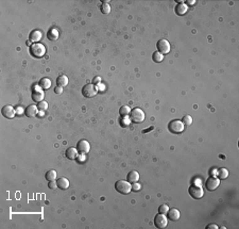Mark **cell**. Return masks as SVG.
<instances>
[{
  "label": "cell",
  "instance_id": "cell-5",
  "mask_svg": "<svg viewBox=\"0 0 239 229\" xmlns=\"http://www.w3.org/2000/svg\"><path fill=\"white\" fill-rule=\"evenodd\" d=\"M97 93H98L97 86L93 83L86 84V85H84L83 89H82V95L86 97V98H91V97H94Z\"/></svg>",
  "mask_w": 239,
  "mask_h": 229
},
{
  "label": "cell",
  "instance_id": "cell-21",
  "mask_svg": "<svg viewBox=\"0 0 239 229\" xmlns=\"http://www.w3.org/2000/svg\"><path fill=\"white\" fill-rule=\"evenodd\" d=\"M47 37L50 41H56L59 39V31L55 28H52L47 32Z\"/></svg>",
  "mask_w": 239,
  "mask_h": 229
},
{
  "label": "cell",
  "instance_id": "cell-24",
  "mask_svg": "<svg viewBox=\"0 0 239 229\" xmlns=\"http://www.w3.org/2000/svg\"><path fill=\"white\" fill-rule=\"evenodd\" d=\"M152 60L155 63H161L162 61L164 60V54H162L161 52L156 51L152 54Z\"/></svg>",
  "mask_w": 239,
  "mask_h": 229
},
{
  "label": "cell",
  "instance_id": "cell-3",
  "mask_svg": "<svg viewBox=\"0 0 239 229\" xmlns=\"http://www.w3.org/2000/svg\"><path fill=\"white\" fill-rule=\"evenodd\" d=\"M168 129L171 133L174 134H179L184 131V124L182 123V121H171L170 123L168 124Z\"/></svg>",
  "mask_w": 239,
  "mask_h": 229
},
{
  "label": "cell",
  "instance_id": "cell-39",
  "mask_svg": "<svg viewBox=\"0 0 239 229\" xmlns=\"http://www.w3.org/2000/svg\"><path fill=\"white\" fill-rule=\"evenodd\" d=\"M206 228L207 229H218V226L216 225V224H210V225H208Z\"/></svg>",
  "mask_w": 239,
  "mask_h": 229
},
{
  "label": "cell",
  "instance_id": "cell-2",
  "mask_svg": "<svg viewBox=\"0 0 239 229\" xmlns=\"http://www.w3.org/2000/svg\"><path fill=\"white\" fill-rule=\"evenodd\" d=\"M115 189L117 192H119L121 194H129L132 190V185L129 181L119 180L115 183Z\"/></svg>",
  "mask_w": 239,
  "mask_h": 229
},
{
  "label": "cell",
  "instance_id": "cell-6",
  "mask_svg": "<svg viewBox=\"0 0 239 229\" xmlns=\"http://www.w3.org/2000/svg\"><path fill=\"white\" fill-rule=\"evenodd\" d=\"M188 193H189V195H190L193 198H195V199H200V198H202L203 194H204L203 189L201 188L200 185H191L189 186Z\"/></svg>",
  "mask_w": 239,
  "mask_h": 229
},
{
  "label": "cell",
  "instance_id": "cell-36",
  "mask_svg": "<svg viewBox=\"0 0 239 229\" xmlns=\"http://www.w3.org/2000/svg\"><path fill=\"white\" fill-rule=\"evenodd\" d=\"M54 92H55V94H61L62 92H63V88H61V86H56V88L54 89Z\"/></svg>",
  "mask_w": 239,
  "mask_h": 229
},
{
  "label": "cell",
  "instance_id": "cell-40",
  "mask_svg": "<svg viewBox=\"0 0 239 229\" xmlns=\"http://www.w3.org/2000/svg\"><path fill=\"white\" fill-rule=\"evenodd\" d=\"M38 116H41V117H43V116H44V111H41V112H39Z\"/></svg>",
  "mask_w": 239,
  "mask_h": 229
},
{
  "label": "cell",
  "instance_id": "cell-4",
  "mask_svg": "<svg viewBox=\"0 0 239 229\" xmlns=\"http://www.w3.org/2000/svg\"><path fill=\"white\" fill-rule=\"evenodd\" d=\"M145 117H146V115H145V113H144V111L138 108L133 109L130 113V118L132 121H134V123H141V121H145Z\"/></svg>",
  "mask_w": 239,
  "mask_h": 229
},
{
  "label": "cell",
  "instance_id": "cell-8",
  "mask_svg": "<svg viewBox=\"0 0 239 229\" xmlns=\"http://www.w3.org/2000/svg\"><path fill=\"white\" fill-rule=\"evenodd\" d=\"M167 224H168V220H167L165 214L159 213V214L155 215V218H154V225L157 228H165Z\"/></svg>",
  "mask_w": 239,
  "mask_h": 229
},
{
  "label": "cell",
  "instance_id": "cell-30",
  "mask_svg": "<svg viewBox=\"0 0 239 229\" xmlns=\"http://www.w3.org/2000/svg\"><path fill=\"white\" fill-rule=\"evenodd\" d=\"M37 108H38L41 111H45V110L48 109V103H47L45 100H43V101H41V103H38V104H37Z\"/></svg>",
  "mask_w": 239,
  "mask_h": 229
},
{
  "label": "cell",
  "instance_id": "cell-9",
  "mask_svg": "<svg viewBox=\"0 0 239 229\" xmlns=\"http://www.w3.org/2000/svg\"><path fill=\"white\" fill-rule=\"evenodd\" d=\"M77 149H78V151L81 155H86L91 150V145H89V143L86 140H81L78 142Z\"/></svg>",
  "mask_w": 239,
  "mask_h": 229
},
{
  "label": "cell",
  "instance_id": "cell-18",
  "mask_svg": "<svg viewBox=\"0 0 239 229\" xmlns=\"http://www.w3.org/2000/svg\"><path fill=\"white\" fill-rule=\"evenodd\" d=\"M78 153H79L78 149L73 148V147H70V148H68L66 150L65 155H66V158L70 159V160H74V159H77V157H78Z\"/></svg>",
  "mask_w": 239,
  "mask_h": 229
},
{
  "label": "cell",
  "instance_id": "cell-26",
  "mask_svg": "<svg viewBox=\"0 0 239 229\" xmlns=\"http://www.w3.org/2000/svg\"><path fill=\"white\" fill-rule=\"evenodd\" d=\"M131 118L129 116H121V118H119V123L122 127H128L131 124Z\"/></svg>",
  "mask_w": 239,
  "mask_h": 229
},
{
  "label": "cell",
  "instance_id": "cell-13",
  "mask_svg": "<svg viewBox=\"0 0 239 229\" xmlns=\"http://www.w3.org/2000/svg\"><path fill=\"white\" fill-rule=\"evenodd\" d=\"M29 39L30 42H32L33 44L38 43L42 39V32L39 30H32L29 34Z\"/></svg>",
  "mask_w": 239,
  "mask_h": 229
},
{
  "label": "cell",
  "instance_id": "cell-33",
  "mask_svg": "<svg viewBox=\"0 0 239 229\" xmlns=\"http://www.w3.org/2000/svg\"><path fill=\"white\" fill-rule=\"evenodd\" d=\"M101 78L100 77H96V78L93 79V84H95V85H98L99 83H101Z\"/></svg>",
  "mask_w": 239,
  "mask_h": 229
},
{
  "label": "cell",
  "instance_id": "cell-23",
  "mask_svg": "<svg viewBox=\"0 0 239 229\" xmlns=\"http://www.w3.org/2000/svg\"><path fill=\"white\" fill-rule=\"evenodd\" d=\"M45 178H46L48 181H54L56 178V172L53 170L48 171L46 173V175H45Z\"/></svg>",
  "mask_w": 239,
  "mask_h": 229
},
{
  "label": "cell",
  "instance_id": "cell-7",
  "mask_svg": "<svg viewBox=\"0 0 239 229\" xmlns=\"http://www.w3.org/2000/svg\"><path fill=\"white\" fill-rule=\"evenodd\" d=\"M156 47H157L158 52H161L162 54H167L171 49L170 43H169V42L165 39H159V41L157 42V44H156Z\"/></svg>",
  "mask_w": 239,
  "mask_h": 229
},
{
  "label": "cell",
  "instance_id": "cell-34",
  "mask_svg": "<svg viewBox=\"0 0 239 229\" xmlns=\"http://www.w3.org/2000/svg\"><path fill=\"white\" fill-rule=\"evenodd\" d=\"M97 89H98V92H103L104 89H105V86H104V84L99 83L98 85H97Z\"/></svg>",
  "mask_w": 239,
  "mask_h": 229
},
{
  "label": "cell",
  "instance_id": "cell-27",
  "mask_svg": "<svg viewBox=\"0 0 239 229\" xmlns=\"http://www.w3.org/2000/svg\"><path fill=\"white\" fill-rule=\"evenodd\" d=\"M217 176L219 179H225L228 178V172L226 168H220V170H218L217 172Z\"/></svg>",
  "mask_w": 239,
  "mask_h": 229
},
{
  "label": "cell",
  "instance_id": "cell-22",
  "mask_svg": "<svg viewBox=\"0 0 239 229\" xmlns=\"http://www.w3.org/2000/svg\"><path fill=\"white\" fill-rule=\"evenodd\" d=\"M56 84H58V86H61V88L66 86L67 84H68V78H67V76H65V75H61V76L56 79Z\"/></svg>",
  "mask_w": 239,
  "mask_h": 229
},
{
  "label": "cell",
  "instance_id": "cell-14",
  "mask_svg": "<svg viewBox=\"0 0 239 229\" xmlns=\"http://www.w3.org/2000/svg\"><path fill=\"white\" fill-rule=\"evenodd\" d=\"M37 111H38V108L34 106V104H31V106L27 107V109L24 110V114L28 117H34V116L37 115Z\"/></svg>",
  "mask_w": 239,
  "mask_h": 229
},
{
  "label": "cell",
  "instance_id": "cell-10",
  "mask_svg": "<svg viewBox=\"0 0 239 229\" xmlns=\"http://www.w3.org/2000/svg\"><path fill=\"white\" fill-rule=\"evenodd\" d=\"M219 185H220V181H219V179L216 177H210L205 182V186H206V190L207 191L216 190V189L219 186Z\"/></svg>",
  "mask_w": 239,
  "mask_h": 229
},
{
  "label": "cell",
  "instance_id": "cell-31",
  "mask_svg": "<svg viewBox=\"0 0 239 229\" xmlns=\"http://www.w3.org/2000/svg\"><path fill=\"white\" fill-rule=\"evenodd\" d=\"M158 211H159V213H162V214H166V213H168V211H169V207L167 205H162V206H159Z\"/></svg>",
  "mask_w": 239,
  "mask_h": 229
},
{
  "label": "cell",
  "instance_id": "cell-1",
  "mask_svg": "<svg viewBox=\"0 0 239 229\" xmlns=\"http://www.w3.org/2000/svg\"><path fill=\"white\" fill-rule=\"evenodd\" d=\"M45 53H46V48L43 44L35 43L30 46V54L31 56L35 57V58H42L45 56Z\"/></svg>",
  "mask_w": 239,
  "mask_h": 229
},
{
  "label": "cell",
  "instance_id": "cell-15",
  "mask_svg": "<svg viewBox=\"0 0 239 229\" xmlns=\"http://www.w3.org/2000/svg\"><path fill=\"white\" fill-rule=\"evenodd\" d=\"M168 218H169V220H171V221H178L179 218H180V216H181V213H180V211L178 210V209H175V208H172V209H170V210L168 211Z\"/></svg>",
  "mask_w": 239,
  "mask_h": 229
},
{
  "label": "cell",
  "instance_id": "cell-11",
  "mask_svg": "<svg viewBox=\"0 0 239 229\" xmlns=\"http://www.w3.org/2000/svg\"><path fill=\"white\" fill-rule=\"evenodd\" d=\"M44 97H45V94H44V91L39 86H35L33 89V93H32V99L36 103H41V101L44 100Z\"/></svg>",
  "mask_w": 239,
  "mask_h": 229
},
{
  "label": "cell",
  "instance_id": "cell-17",
  "mask_svg": "<svg viewBox=\"0 0 239 229\" xmlns=\"http://www.w3.org/2000/svg\"><path fill=\"white\" fill-rule=\"evenodd\" d=\"M56 183H58V188H60L61 190H66V189L69 188V180L65 177L59 178Z\"/></svg>",
  "mask_w": 239,
  "mask_h": 229
},
{
  "label": "cell",
  "instance_id": "cell-19",
  "mask_svg": "<svg viewBox=\"0 0 239 229\" xmlns=\"http://www.w3.org/2000/svg\"><path fill=\"white\" fill-rule=\"evenodd\" d=\"M51 84H52V82L49 78H43L41 81H39L38 86L42 89H48L51 88Z\"/></svg>",
  "mask_w": 239,
  "mask_h": 229
},
{
  "label": "cell",
  "instance_id": "cell-16",
  "mask_svg": "<svg viewBox=\"0 0 239 229\" xmlns=\"http://www.w3.org/2000/svg\"><path fill=\"white\" fill-rule=\"evenodd\" d=\"M187 10H188V7L185 4V2H181V3L176 4L174 11H175V13L178 15H184L187 12Z\"/></svg>",
  "mask_w": 239,
  "mask_h": 229
},
{
  "label": "cell",
  "instance_id": "cell-12",
  "mask_svg": "<svg viewBox=\"0 0 239 229\" xmlns=\"http://www.w3.org/2000/svg\"><path fill=\"white\" fill-rule=\"evenodd\" d=\"M1 114L4 116L6 118H9V119H12L15 116L16 112H15V109L13 107L11 106H4L1 110Z\"/></svg>",
  "mask_w": 239,
  "mask_h": 229
},
{
  "label": "cell",
  "instance_id": "cell-32",
  "mask_svg": "<svg viewBox=\"0 0 239 229\" xmlns=\"http://www.w3.org/2000/svg\"><path fill=\"white\" fill-rule=\"evenodd\" d=\"M48 186H49V189H51V190H54V189L58 188V183H56L55 181H49Z\"/></svg>",
  "mask_w": 239,
  "mask_h": 229
},
{
  "label": "cell",
  "instance_id": "cell-25",
  "mask_svg": "<svg viewBox=\"0 0 239 229\" xmlns=\"http://www.w3.org/2000/svg\"><path fill=\"white\" fill-rule=\"evenodd\" d=\"M131 113V109L130 107L128 106H122L120 108V110H119V114H120L121 116H129Z\"/></svg>",
  "mask_w": 239,
  "mask_h": 229
},
{
  "label": "cell",
  "instance_id": "cell-38",
  "mask_svg": "<svg viewBox=\"0 0 239 229\" xmlns=\"http://www.w3.org/2000/svg\"><path fill=\"white\" fill-rule=\"evenodd\" d=\"M196 3V0H187V1L185 2V4L186 6H193V4Z\"/></svg>",
  "mask_w": 239,
  "mask_h": 229
},
{
  "label": "cell",
  "instance_id": "cell-37",
  "mask_svg": "<svg viewBox=\"0 0 239 229\" xmlns=\"http://www.w3.org/2000/svg\"><path fill=\"white\" fill-rule=\"evenodd\" d=\"M15 112H16L18 115H20V114L24 113V109L21 108V107H18V108H16V110H15Z\"/></svg>",
  "mask_w": 239,
  "mask_h": 229
},
{
  "label": "cell",
  "instance_id": "cell-35",
  "mask_svg": "<svg viewBox=\"0 0 239 229\" xmlns=\"http://www.w3.org/2000/svg\"><path fill=\"white\" fill-rule=\"evenodd\" d=\"M132 189H133L134 191H138V190H140V185H139V183H137V182L133 183V186H132Z\"/></svg>",
  "mask_w": 239,
  "mask_h": 229
},
{
  "label": "cell",
  "instance_id": "cell-29",
  "mask_svg": "<svg viewBox=\"0 0 239 229\" xmlns=\"http://www.w3.org/2000/svg\"><path fill=\"white\" fill-rule=\"evenodd\" d=\"M182 123H183L184 125H187V126L191 125V124H193V117H191L190 115H185L183 117V119H182Z\"/></svg>",
  "mask_w": 239,
  "mask_h": 229
},
{
  "label": "cell",
  "instance_id": "cell-20",
  "mask_svg": "<svg viewBox=\"0 0 239 229\" xmlns=\"http://www.w3.org/2000/svg\"><path fill=\"white\" fill-rule=\"evenodd\" d=\"M139 179V174L136 171H132L128 174V181L130 183H135L137 182Z\"/></svg>",
  "mask_w": 239,
  "mask_h": 229
},
{
  "label": "cell",
  "instance_id": "cell-28",
  "mask_svg": "<svg viewBox=\"0 0 239 229\" xmlns=\"http://www.w3.org/2000/svg\"><path fill=\"white\" fill-rule=\"evenodd\" d=\"M101 12L103 14H108L111 12V6L108 3V2H104V3L101 4Z\"/></svg>",
  "mask_w": 239,
  "mask_h": 229
}]
</instances>
